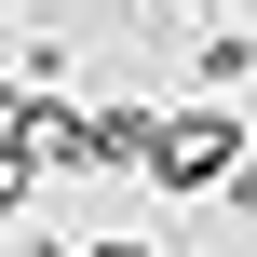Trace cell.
<instances>
[{
  "label": "cell",
  "mask_w": 257,
  "mask_h": 257,
  "mask_svg": "<svg viewBox=\"0 0 257 257\" xmlns=\"http://www.w3.org/2000/svg\"><path fill=\"white\" fill-rule=\"evenodd\" d=\"M230 163H244V122H230V108H176V122H149V176H163V190H217Z\"/></svg>",
  "instance_id": "1"
},
{
  "label": "cell",
  "mask_w": 257,
  "mask_h": 257,
  "mask_svg": "<svg viewBox=\"0 0 257 257\" xmlns=\"http://www.w3.org/2000/svg\"><path fill=\"white\" fill-rule=\"evenodd\" d=\"M81 163H122V176H149V108H81Z\"/></svg>",
  "instance_id": "2"
},
{
  "label": "cell",
  "mask_w": 257,
  "mask_h": 257,
  "mask_svg": "<svg viewBox=\"0 0 257 257\" xmlns=\"http://www.w3.org/2000/svg\"><path fill=\"white\" fill-rule=\"evenodd\" d=\"M190 68H203V108H217L230 81H257V27H203V54H190Z\"/></svg>",
  "instance_id": "3"
},
{
  "label": "cell",
  "mask_w": 257,
  "mask_h": 257,
  "mask_svg": "<svg viewBox=\"0 0 257 257\" xmlns=\"http://www.w3.org/2000/svg\"><path fill=\"white\" fill-rule=\"evenodd\" d=\"M217 190H230V217H257V163H230V176H217Z\"/></svg>",
  "instance_id": "4"
},
{
  "label": "cell",
  "mask_w": 257,
  "mask_h": 257,
  "mask_svg": "<svg viewBox=\"0 0 257 257\" xmlns=\"http://www.w3.org/2000/svg\"><path fill=\"white\" fill-rule=\"evenodd\" d=\"M81 257H163V244H136V230H95V244H81Z\"/></svg>",
  "instance_id": "5"
}]
</instances>
